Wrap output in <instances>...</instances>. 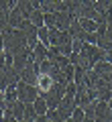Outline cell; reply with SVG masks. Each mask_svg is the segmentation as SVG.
<instances>
[{"instance_id":"obj_1","label":"cell","mask_w":112,"mask_h":122,"mask_svg":"<svg viewBox=\"0 0 112 122\" xmlns=\"http://www.w3.org/2000/svg\"><path fill=\"white\" fill-rule=\"evenodd\" d=\"M16 92H18V100L25 102V104H31V102H35L41 96L39 87L33 86V83H27V81H18L16 83Z\"/></svg>"},{"instance_id":"obj_2","label":"cell","mask_w":112,"mask_h":122,"mask_svg":"<svg viewBox=\"0 0 112 122\" xmlns=\"http://www.w3.org/2000/svg\"><path fill=\"white\" fill-rule=\"evenodd\" d=\"M65 90H67V86L55 81L51 90H47L45 94H41V96L45 98V102H47L49 108H57V106H59V102L63 100V96H65Z\"/></svg>"},{"instance_id":"obj_3","label":"cell","mask_w":112,"mask_h":122,"mask_svg":"<svg viewBox=\"0 0 112 122\" xmlns=\"http://www.w3.org/2000/svg\"><path fill=\"white\" fill-rule=\"evenodd\" d=\"M21 73V81H27V83H33V86H37V79H39V63H31V65H27L25 69L18 71Z\"/></svg>"},{"instance_id":"obj_4","label":"cell","mask_w":112,"mask_h":122,"mask_svg":"<svg viewBox=\"0 0 112 122\" xmlns=\"http://www.w3.org/2000/svg\"><path fill=\"white\" fill-rule=\"evenodd\" d=\"M92 102H96V100H92V96H90V92H88V87H86V86L78 87V92H75V104H78L80 108H86V106L92 104Z\"/></svg>"},{"instance_id":"obj_5","label":"cell","mask_w":112,"mask_h":122,"mask_svg":"<svg viewBox=\"0 0 112 122\" xmlns=\"http://www.w3.org/2000/svg\"><path fill=\"white\" fill-rule=\"evenodd\" d=\"M53 83H55L53 75H49V73H39V79H37V87H39L41 94H45L47 90H51Z\"/></svg>"},{"instance_id":"obj_6","label":"cell","mask_w":112,"mask_h":122,"mask_svg":"<svg viewBox=\"0 0 112 122\" xmlns=\"http://www.w3.org/2000/svg\"><path fill=\"white\" fill-rule=\"evenodd\" d=\"M22 20H25V16H22V12L18 10V6L10 8V12H8V26L10 29H18Z\"/></svg>"},{"instance_id":"obj_7","label":"cell","mask_w":112,"mask_h":122,"mask_svg":"<svg viewBox=\"0 0 112 122\" xmlns=\"http://www.w3.org/2000/svg\"><path fill=\"white\" fill-rule=\"evenodd\" d=\"M33 55H35V61H37V63H43V61L49 57V47L39 41V43L33 47Z\"/></svg>"},{"instance_id":"obj_8","label":"cell","mask_w":112,"mask_h":122,"mask_svg":"<svg viewBox=\"0 0 112 122\" xmlns=\"http://www.w3.org/2000/svg\"><path fill=\"white\" fill-rule=\"evenodd\" d=\"M80 22H82V29L88 30V33H98L100 29V22L94 20V18H80Z\"/></svg>"},{"instance_id":"obj_9","label":"cell","mask_w":112,"mask_h":122,"mask_svg":"<svg viewBox=\"0 0 112 122\" xmlns=\"http://www.w3.org/2000/svg\"><path fill=\"white\" fill-rule=\"evenodd\" d=\"M29 20L33 22L35 26H43V25H45V12H43V10H41V8H35L33 12H31Z\"/></svg>"},{"instance_id":"obj_10","label":"cell","mask_w":112,"mask_h":122,"mask_svg":"<svg viewBox=\"0 0 112 122\" xmlns=\"http://www.w3.org/2000/svg\"><path fill=\"white\" fill-rule=\"evenodd\" d=\"M37 35H39V41L43 45H47V47H51V41H49V26H39V30H37Z\"/></svg>"},{"instance_id":"obj_11","label":"cell","mask_w":112,"mask_h":122,"mask_svg":"<svg viewBox=\"0 0 112 122\" xmlns=\"http://www.w3.org/2000/svg\"><path fill=\"white\" fill-rule=\"evenodd\" d=\"M45 26L57 29V10L55 12H45Z\"/></svg>"},{"instance_id":"obj_12","label":"cell","mask_w":112,"mask_h":122,"mask_svg":"<svg viewBox=\"0 0 112 122\" xmlns=\"http://www.w3.org/2000/svg\"><path fill=\"white\" fill-rule=\"evenodd\" d=\"M37 116V110H35V104H25V120H33Z\"/></svg>"},{"instance_id":"obj_13","label":"cell","mask_w":112,"mask_h":122,"mask_svg":"<svg viewBox=\"0 0 112 122\" xmlns=\"http://www.w3.org/2000/svg\"><path fill=\"white\" fill-rule=\"evenodd\" d=\"M98 102V100H96ZM96 102H92V104H88L86 108H84V112H86V118H92V120H96Z\"/></svg>"},{"instance_id":"obj_14","label":"cell","mask_w":112,"mask_h":122,"mask_svg":"<svg viewBox=\"0 0 112 122\" xmlns=\"http://www.w3.org/2000/svg\"><path fill=\"white\" fill-rule=\"evenodd\" d=\"M71 118H73L75 122H82V120H86V112H84V108H80V106H78V108L73 110Z\"/></svg>"},{"instance_id":"obj_15","label":"cell","mask_w":112,"mask_h":122,"mask_svg":"<svg viewBox=\"0 0 112 122\" xmlns=\"http://www.w3.org/2000/svg\"><path fill=\"white\" fill-rule=\"evenodd\" d=\"M0 122H18V118L14 116L10 110H4V114H2V118H0Z\"/></svg>"},{"instance_id":"obj_16","label":"cell","mask_w":112,"mask_h":122,"mask_svg":"<svg viewBox=\"0 0 112 122\" xmlns=\"http://www.w3.org/2000/svg\"><path fill=\"white\" fill-rule=\"evenodd\" d=\"M31 122H49V116H47V114H37Z\"/></svg>"},{"instance_id":"obj_17","label":"cell","mask_w":112,"mask_h":122,"mask_svg":"<svg viewBox=\"0 0 112 122\" xmlns=\"http://www.w3.org/2000/svg\"><path fill=\"white\" fill-rule=\"evenodd\" d=\"M0 55H4V35L0 33Z\"/></svg>"},{"instance_id":"obj_18","label":"cell","mask_w":112,"mask_h":122,"mask_svg":"<svg viewBox=\"0 0 112 122\" xmlns=\"http://www.w3.org/2000/svg\"><path fill=\"white\" fill-rule=\"evenodd\" d=\"M6 2H8V4H10V8H14V6L18 4V0H6Z\"/></svg>"},{"instance_id":"obj_19","label":"cell","mask_w":112,"mask_h":122,"mask_svg":"<svg viewBox=\"0 0 112 122\" xmlns=\"http://www.w3.org/2000/svg\"><path fill=\"white\" fill-rule=\"evenodd\" d=\"M2 114H4V108H2V106H0V118H2Z\"/></svg>"},{"instance_id":"obj_20","label":"cell","mask_w":112,"mask_h":122,"mask_svg":"<svg viewBox=\"0 0 112 122\" xmlns=\"http://www.w3.org/2000/svg\"><path fill=\"white\" fill-rule=\"evenodd\" d=\"M108 106H110V108H112V98H110V102H108Z\"/></svg>"},{"instance_id":"obj_21","label":"cell","mask_w":112,"mask_h":122,"mask_svg":"<svg viewBox=\"0 0 112 122\" xmlns=\"http://www.w3.org/2000/svg\"><path fill=\"white\" fill-rule=\"evenodd\" d=\"M18 122H31V120H25V118H22V120H18Z\"/></svg>"},{"instance_id":"obj_22","label":"cell","mask_w":112,"mask_h":122,"mask_svg":"<svg viewBox=\"0 0 112 122\" xmlns=\"http://www.w3.org/2000/svg\"><path fill=\"white\" fill-rule=\"evenodd\" d=\"M0 92H2V87H0Z\"/></svg>"},{"instance_id":"obj_23","label":"cell","mask_w":112,"mask_h":122,"mask_svg":"<svg viewBox=\"0 0 112 122\" xmlns=\"http://www.w3.org/2000/svg\"><path fill=\"white\" fill-rule=\"evenodd\" d=\"M49 122H53V120H49Z\"/></svg>"}]
</instances>
